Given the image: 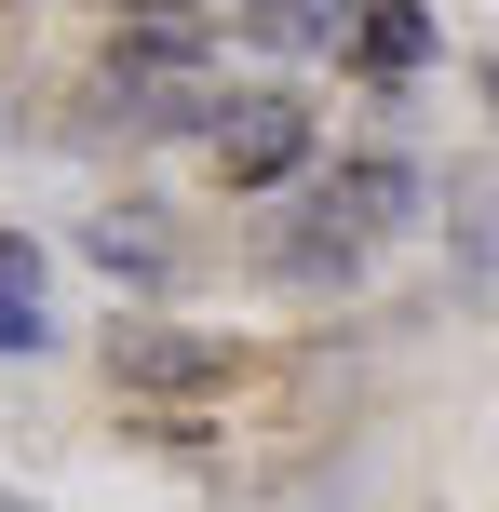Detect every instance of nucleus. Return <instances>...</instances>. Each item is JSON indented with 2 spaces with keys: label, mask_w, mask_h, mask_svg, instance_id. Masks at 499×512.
I'll return each instance as SVG.
<instances>
[{
  "label": "nucleus",
  "mask_w": 499,
  "mask_h": 512,
  "mask_svg": "<svg viewBox=\"0 0 499 512\" xmlns=\"http://www.w3.org/2000/svg\"><path fill=\"white\" fill-rule=\"evenodd\" d=\"M216 162H230V189H284V176H311V108H297V95H230Z\"/></svg>",
  "instance_id": "obj_2"
},
{
  "label": "nucleus",
  "mask_w": 499,
  "mask_h": 512,
  "mask_svg": "<svg viewBox=\"0 0 499 512\" xmlns=\"http://www.w3.org/2000/svg\"><path fill=\"white\" fill-rule=\"evenodd\" d=\"M230 337H203V324H122L108 337V391H122V405H216V391H230Z\"/></svg>",
  "instance_id": "obj_1"
},
{
  "label": "nucleus",
  "mask_w": 499,
  "mask_h": 512,
  "mask_svg": "<svg viewBox=\"0 0 499 512\" xmlns=\"http://www.w3.org/2000/svg\"><path fill=\"white\" fill-rule=\"evenodd\" d=\"M54 337V297H41V243L27 230H0V364H27Z\"/></svg>",
  "instance_id": "obj_6"
},
{
  "label": "nucleus",
  "mask_w": 499,
  "mask_h": 512,
  "mask_svg": "<svg viewBox=\"0 0 499 512\" xmlns=\"http://www.w3.org/2000/svg\"><path fill=\"white\" fill-rule=\"evenodd\" d=\"M311 216H324V230H351V243H378V230H405V216H419V162H392V149H365V162H338V176L311 189Z\"/></svg>",
  "instance_id": "obj_3"
},
{
  "label": "nucleus",
  "mask_w": 499,
  "mask_h": 512,
  "mask_svg": "<svg viewBox=\"0 0 499 512\" xmlns=\"http://www.w3.org/2000/svg\"><path fill=\"white\" fill-rule=\"evenodd\" d=\"M203 54H216V27L189 14V0H135V14H122V54H108V68H149V81H203Z\"/></svg>",
  "instance_id": "obj_5"
},
{
  "label": "nucleus",
  "mask_w": 499,
  "mask_h": 512,
  "mask_svg": "<svg viewBox=\"0 0 499 512\" xmlns=\"http://www.w3.org/2000/svg\"><path fill=\"white\" fill-rule=\"evenodd\" d=\"M243 14H257V41H284V54H324L351 14H365V0H243Z\"/></svg>",
  "instance_id": "obj_8"
},
{
  "label": "nucleus",
  "mask_w": 499,
  "mask_h": 512,
  "mask_svg": "<svg viewBox=\"0 0 499 512\" xmlns=\"http://www.w3.org/2000/svg\"><path fill=\"white\" fill-rule=\"evenodd\" d=\"M81 256H95L108 283H135V297H162V283L189 270V243H176V216H162V203H108L95 230H81Z\"/></svg>",
  "instance_id": "obj_4"
},
{
  "label": "nucleus",
  "mask_w": 499,
  "mask_h": 512,
  "mask_svg": "<svg viewBox=\"0 0 499 512\" xmlns=\"http://www.w3.org/2000/svg\"><path fill=\"white\" fill-rule=\"evenodd\" d=\"M351 54H365V68H419L432 54V0H365V14H351Z\"/></svg>",
  "instance_id": "obj_7"
}]
</instances>
